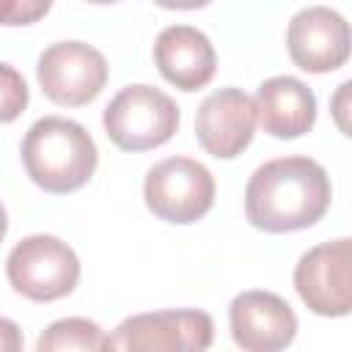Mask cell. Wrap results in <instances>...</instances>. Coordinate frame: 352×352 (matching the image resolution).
Returning <instances> with one entry per match:
<instances>
[{"instance_id":"obj_1","label":"cell","mask_w":352,"mask_h":352,"mask_svg":"<svg viewBox=\"0 0 352 352\" xmlns=\"http://www.w3.org/2000/svg\"><path fill=\"white\" fill-rule=\"evenodd\" d=\"M330 198V176L316 160L278 157L253 170L245 187V214L258 231L286 234L322 220Z\"/></svg>"},{"instance_id":"obj_2","label":"cell","mask_w":352,"mask_h":352,"mask_svg":"<svg viewBox=\"0 0 352 352\" xmlns=\"http://www.w3.org/2000/svg\"><path fill=\"white\" fill-rule=\"evenodd\" d=\"M96 143L82 124L63 116L38 118L22 140V162L36 187L66 195L88 184L96 170Z\"/></svg>"},{"instance_id":"obj_3","label":"cell","mask_w":352,"mask_h":352,"mask_svg":"<svg viewBox=\"0 0 352 352\" xmlns=\"http://www.w3.org/2000/svg\"><path fill=\"white\" fill-rule=\"evenodd\" d=\"M102 124L121 151H148L173 138L179 129V107L154 85H126L104 107Z\"/></svg>"},{"instance_id":"obj_4","label":"cell","mask_w":352,"mask_h":352,"mask_svg":"<svg viewBox=\"0 0 352 352\" xmlns=\"http://www.w3.org/2000/svg\"><path fill=\"white\" fill-rule=\"evenodd\" d=\"M6 275L16 294L33 302H52L74 292L80 280L77 253L52 234H33L14 245Z\"/></svg>"},{"instance_id":"obj_5","label":"cell","mask_w":352,"mask_h":352,"mask_svg":"<svg viewBox=\"0 0 352 352\" xmlns=\"http://www.w3.org/2000/svg\"><path fill=\"white\" fill-rule=\"evenodd\" d=\"M214 324L206 311L170 308L124 319L113 336H104V349L118 352H201L209 349Z\"/></svg>"},{"instance_id":"obj_6","label":"cell","mask_w":352,"mask_h":352,"mask_svg":"<svg viewBox=\"0 0 352 352\" xmlns=\"http://www.w3.org/2000/svg\"><path fill=\"white\" fill-rule=\"evenodd\" d=\"M146 206L165 223H195L214 204V179L192 157H168L146 173Z\"/></svg>"},{"instance_id":"obj_7","label":"cell","mask_w":352,"mask_h":352,"mask_svg":"<svg viewBox=\"0 0 352 352\" xmlns=\"http://www.w3.org/2000/svg\"><path fill=\"white\" fill-rule=\"evenodd\" d=\"M36 77L50 102L82 107L102 94L107 82V60L85 41H58L38 55Z\"/></svg>"},{"instance_id":"obj_8","label":"cell","mask_w":352,"mask_h":352,"mask_svg":"<svg viewBox=\"0 0 352 352\" xmlns=\"http://www.w3.org/2000/svg\"><path fill=\"white\" fill-rule=\"evenodd\" d=\"M294 289L314 314L346 316L352 308V242L341 236L302 253L294 267Z\"/></svg>"},{"instance_id":"obj_9","label":"cell","mask_w":352,"mask_h":352,"mask_svg":"<svg viewBox=\"0 0 352 352\" xmlns=\"http://www.w3.org/2000/svg\"><path fill=\"white\" fill-rule=\"evenodd\" d=\"M286 50L302 72H336L349 58V25L327 6H308L292 16L286 28Z\"/></svg>"},{"instance_id":"obj_10","label":"cell","mask_w":352,"mask_h":352,"mask_svg":"<svg viewBox=\"0 0 352 352\" xmlns=\"http://www.w3.org/2000/svg\"><path fill=\"white\" fill-rule=\"evenodd\" d=\"M231 338L245 352H278L297 336V316L292 305L261 289L242 292L228 305Z\"/></svg>"},{"instance_id":"obj_11","label":"cell","mask_w":352,"mask_h":352,"mask_svg":"<svg viewBox=\"0 0 352 352\" xmlns=\"http://www.w3.org/2000/svg\"><path fill=\"white\" fill-rule=\"evenodd\" d=\"M256 129L253 99L242 88H220L209 94L195 113V135L206 154L234 160L242 154Z\"/></svg>"},{"instance_id":"obj_12","label":"cell","mask_w":352,"mask_h":352,"mask_svg":"<svg viewBox=\"0 0 352 352\" xmlns=\"http://www.w3.org/2000/svg\"><path fill=\"white\" fill-rule=\"evenodd\" d=\"M154 63L170 85L182 91H198L214 77L217 55L209 36L198 28L170 25L154 41Z\"/></svg>"},{"instance_id":"obj_13","label":"cell","mask_w":352,"mask_h":352,"mask_svg":"<svg viewBox=\"0 0 352 352\" xmlns=\"http://www.w3.org/2000/svg\"><path fill=\"white\" fill-rule=\"evenodd\" d=\"M256 121L264 132L280 140H292L305 135L316 121V96L314 91L289 74L270 77L258 85L256 99Z\"/></svg>"},{"instance_id":"obj_14","label":"cell","mask_w":352,"mask_h":352,"mask_svg":"<svg viewBox=\"0 0 352 352\" xmlns=\"http://www.w3.org/2000/svg\"><path fill=\"white\" fill-rule=\"evenodd\" d=\"M38 352H69V349H80V352H96L104 349V333L96 322L82 319V316H69V319H58L52 322L36 341Z\"/></svg>"},{"instance_id":"obj_15","label":"cell","mask_w":352,"mask_h":352,"mask_svg":"<svg viewBox=\"0 0 352 352\" xmlns=\"http://www.w3.org/2000/svg\"><path fill=\"white\" fill-rule=\"evenodd\" d=\"M28 96L30 94L25 77L14 66L0 63V124L16 121L28 107Z\"/></svg>"},{"instance_id":"obj_16","label":"cell","mask_w":352,"mask_h":352,"mask_svg":"<svg viewBox=\"0 0 352 352\" xmlns=\"http://www.w3.org/2000/svg\"><path fill=\"white\" fill-rule=\"evenodd\" d=\"M52 8V0H0V25L22 28L38 22Z\"/></svg>"},{"instance_id":"obj_17","label":"cell","mask_w":352,"mask_h":352,"mask_svg":"<svg viewBox=\"0 0 352 352\" xmlns=\"http://www.w3.org/2000/svg\"><path fill=\"white\" fill-rule=\"evenodd\" d=\"M22 344H25V341H22L19 327H16L11 319L0 316V352H19Z\"/></svg>"},{"instance_id":"obj_18","label":"cell","mask_w":352,"mask_h":352,"mask_svg":"<svg viewBox=\"0 0 352 352\" xmlns=\"http://www.w3.org/2000/svg\"><path fill=\"white\" fill-rule=\"evenodd\" d=\"M160 8H173V11H192V8H204L212 0H154Z\"/></svg>"},{"instance_id":"obj_19","label":"cell","mask_w":352,"mask_h":352,"mask_svg":"<svg viewBox=\"0 0 352 352\" xmlns=\"http://www.w3.org/2000/svg\"><path fill=\"white\" fill-rule=\"evenodd\" d=\"M6 231H8V214H6V206L0 204V242H3Z\"/></svg>"},{"instance_id":"obj_20","label":"cell","mask_w":352,"mask_h":352,"mask_svg":"<svg viewBox=\"0 0 352 352\" xmlns=\"http://www.w3.org/2000/svg\"><path fill=\"white\" fill-rule=\"evenodd\" d=\"M88 3H96V6H107V3H118V0H88Z\"/></svg>"}]
</instances>
